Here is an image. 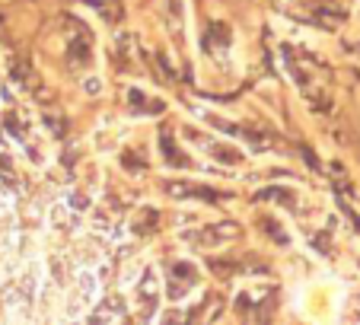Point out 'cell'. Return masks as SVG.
I'll return each instance as SVG.
<instances>
[{"mask_svg": "<svg viewBox=\"0 0 360 325\" xmlns=\"http://www.w3.org/2000/svg\"><path fill=\"white\" fill-rule=\"evenodd\" d=\"M160 147H163V156L169 162H176V166H185V156L176 150V141H172V137H163V144H160Z\"/></svg>", "mask_w": 360, "mask_h": 325, "instance_id": "6da1fadb", "label": "cell"}]
</instances>
